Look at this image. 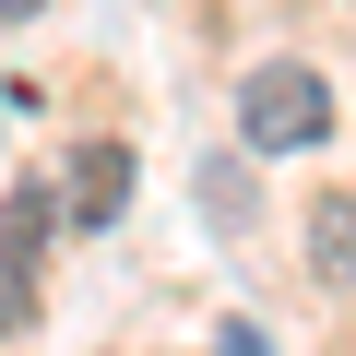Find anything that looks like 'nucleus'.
<instances>
[{"instance_id": "nucleus-1", "label": "nucleus", "mask_w": 356, "mask_h": 356, "mask_svg": "<svg viewBox=\"0 0 356 356\" xmlns=\"http://www.w3.org/2000/svg\"><path fill=\"white\" fill-rule=\"evenodd\" d=\"M238 143H250V154H309V143H332V83H321L309 60H261V72L238 83Z\"/></svg>"}, {"instance_id": "nucleus-2", "label": "nucleus", "mask_w": 356, "mask_h": 356, "mask_svg": "<svg viewBox=\"0 0 356 356\" xmlns=\"http://www.w3.org/2000/svg\"><path fill=\"white\" fill-rule=\"evenodd\" d=\"M48 238H60V202L36 191H0V332H36V273H48Z\"/></svg>"}, {"instance_id": "nucleus-3", "label": "nucleus", "mask_w": 356, "mask_h": 356, "mask_svg": "<svg viewBox=\"0 0 356 356\" xmlns=\"http://www.w3.org/2000/svg\"><path fill=\"white\" fill-rule=\"evenodd\" d=\"M48 202H60L83 238H95V226H119V202H131V154H119V143H83V154H72V178H60Z\"/></svg>"}, {"instance_id": "nucleus-4", "label": "nucleus", "mask_w": 356, "mask_h": 356, "mask_svg": "<svg viewBox=\"0 0 356 356\" xmlns=\"http://www.w3.org/2000/svg\"><path fill=\"white\" fill-rule=\"evenodd\" d=\"M309 261H321V285H356V191L309 202Z\"/></svg>"}, {"instance_id": "nucleus-5", "label": "nucleus", "mask_w": 356, "mask_h": 356, "mask_svg": "<svg viewBox=\"0 0 356 356\" xmlns=\"http://www.w3.org/2000/svg\"><path fill=\"white\" fill-rule=\"evenodd\" d=\"M202 191H214V214H226V226H250V178H238V166H202Z\"/></svg>"}, {"instance_id": "nucleus-6", "label": "nucleus", "mask_w": 356, "mask_h": 356, "mask_svg": "<svg viewBox=\"0 0 356 356\" xmlns=\"http://www.w3.org/2000/svg\"><path fill=\"white\" fill-rule=\"evenodd\" d=\"M214 356H273V344H261V321H214Z\"/></svg>"}, {"instance_id": "nucleus-7", "label": "nucleus", "mask_w": 356, "mask_h": 356, "mask_svg": "<svg viewBox=\"0 0 356 356\" xmlns=\"http://www.w3.org/2000/svg\"><path fill=\"white\" fill-rule=\"evenodd\" d=\"M0 13H36V0H0Z\"/></svg>"}]
</instances>
